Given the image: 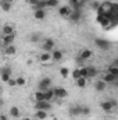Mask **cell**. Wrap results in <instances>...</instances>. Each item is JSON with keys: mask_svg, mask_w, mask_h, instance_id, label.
Masks as SVG:
<instances>
[{"mask_svg": "<svg viewBox=\"0 0 118 120\" xmlns=\"http://www.w3.org/2000/svg\"><path fill=\"white\" fill-rule=\"evenodd\" d=\"M76 85H78L79 88H85V87H86V78L79 77V78L76 80Z\"/></svg>", "mask_w": 118, "mask_h": 120, "instance_id": "obj_28", "label": "cell"}, {"mask_svg": "<svg viewBox=\"0 0 118 120\" xmlns=\"http://www.w3.org/2000/svg\"><path fill=\"white\" fill-rule=\"evenodd\" d=\"M11 78V68L10 67H6L1 70V81L7 84V81Z\"/></svg>", "mask_w": 118, "mask_h": 120, "instance_id": "obj_7", "label": "cell"}, {"mask_svg": "<svg viewBox=\"0 0 118 120\" xmlns=\"http://www.w3.org/2000/svg\"><path fill=\"white\" fill-rule=\"evenodd\" d=\"M85 68H86L88 77H94V75L97 74V68H96V67H93V66H88V67H85Z\"/></svg>", "mask_w": 118, "mask_h": 120, "instance_id": "obj_23", "label": "cell"}, {"mask_svg": "<svg viewBox=\"0 0 118 120\" xmlns=\"http://www.w3.org/2000/svg\"><path fill=\"white\" fill-rule=\"evenodd\" d=\"M33 17H35V20H43L46 17V11L45 10H35Z\"/></svg>", "mask_w": 118, "mask_h": 120, "instance_id": "obj_21", "label": "cell"}, {"mask_svg": "<svg viewBox=\"0 0 118 120\" xmlns=\"http://www.w3.org/2000/svg\"><path fill=\"white\" fill-rule=\"evenodd\" d=\"M35 101H36V102H39V101H45V94H43L42 91H38V92L35 94Z\"/></svg>", "mask_w": 118, "mask_h": 120, "instance_id": "obj_31", "label": "cell"}, {"mask_svg": "<svg viewBox=\"0 0 118 120\" xmlns=\"http://www.w3.org/2000/svg\"><path fill=\"white\" fill-rule=\"evenodd\" d=\"M94 45H96L99 49H101V50H107V49L110 48V42L106 41V39H100V38L94 39Z\"/></svg>", "mask_w": 118, "mask_h": 120, "instance_id": "obj_3", "label": "cell"}, {"mask_svg": "<svg viewBox=\"0 0 118 120\" xmlns=\"http://www.w3.org/2000/svg\"><path fill=\"white\" fill-rule=\"evenodd\" d=\"M35 109H36V110H49V109H52V105H50V102L39 101V102H36Z\"/></svg>", "mask_w": 118, "mask_h": 120, "instance_id": "obj_5", "label": "cell"}, {"mask_svg": "<svg viewBox=\"0 0 118 120\" xmlns=\"http://www.w3.org/2000/svg\"><path fill=\"white\" fill-rule=\"evenodd\" d=\"M59 0H46V7H57Z\"/></svg>", "mask_w": 118, "mask_h": 120, "instance_id": "obj_32", "label": "cell"}, {"mask_svg": "<svg viewBox=\"0 0 118 120\" xmlns=\"http://www.w3.org/2000/svg\"><path fill=\"white\" fill-rule=\"evenodd\" d=\"M10 116L14 117V119H18V117L21 116V112H20L18 106H11V108H10Z\"/></svg>", "mask_w": 118, "mask_h": 120, "instance_id": "obj_17", "label": "cell"}, {"mask_svg": "<svg viewBox=\"0 0 118 120\" xmlns=\"http://www.w3.org/2000/svg\"><path fill=\"white\" fill-rule=\"evenodd\" d=\"M60 74H61V77H68V74H69V68H67V67H61L60 68Z\"/></svg>", "mask_w": 118, "mask_h": 120, "instance_id": "obj_33", "label": "cell"}, {"mask_svg": "<svg viewBox=\"0 0 118 120\" xmlns=\"http://www.w3.org/2000/svg\"><path fill=\"white\" fill-rule=\"evenodd\" d=\"M54 46H56V43H54V41L52 39V38H46L45 41H43V45H42V49H43V52H52L53 49H54Z\"/></svg>", "mask_w": 118, "mask_h": 120, "instance_id": "obj_1", "label": "cell"}, {"mask_svg": "<svg viewBox=\"0 0 118 120\" xmlns=\"http://www.w3.org/2000/svg\"><path fill=\"white\" fill-rule=\"evenodd\" d=\"M3 35H11V34H14V28H13V25H8V24H6L1 31H0Z\"/></svg>", "mask_w": 118, "mask_h": 120, "instance_id": "obj_20", "label": "cell"}, {"mask_svg": "<svg viewBox=\"0 0 118 120\" xmlns=\"http://www.w3.org/2000/svg\"><path fill=\"white\" fill-rule=\"evenodd\" d=\"M118 77L115 75H113V74H110V73H106L104 75H103V81L106 82V84H111V82H115L117 81Z\"/></svg>", "mask_w": 118, "mask_h": 120, "instance_id": "obj_14", "label": "cell"}, {"mask_svg": "<svg viewBox=\"0 0 118 120\" xmlns=\"http://www.w3.org/2000/svg\"><path fill=\"white\" fill-rule=\"evenodd\" d=\"M33 8H35V10H45V8H46V0H39L38 4H36Z\"/></svg>", "mask_w": 118, "mask_h": 120, "instance_id": "obj_27", "label": "cell"}, {"mask_svg": "<svg viewBox=\"0 0 118 120\" xmlns=\"http://www.w3.org/2000/svg\"><path fill=\"white\" fill-rule=\"evenodd\" d=\"M99 6H100V3H93V6H92V8H94V10H97V8H99Z\"/></svg>", "mask_w": 118, "mask_h": 120, "instance_id": "obj_39", "label": "cell"}, {"mask_svg": "<svg viewBox=\"0 0 118 120\" xmlns=\"http://www.w3.org/2000/svg\"><path fill=\"white\" fill-rule=\"evenodd\" d=\"M6 1H7V3H10V4H13V3H14L15 0H6Z\"/></svg>", "mask_w": 118, "mask_h": 120, "instance_id": "obj_43", "label": "cell"}, {"mask_svg": "<svg viewBox=\"0 0 118 120\" xmlns=\"http://www.w3.org/2000/svg\"><path fill=\"white\" fill-rule=\"evenodd\" d=\"M14 39H15V34H11V35H3V38H1V41H3V45H4V46L13 45Z\"/></svg>", "mask_w": 118, "mask_h": 120, "instance_id": "obj_8", "label": "cell"}, {"mask_svg": "<svg viewBox=\"0 0 118 120\" xmlns=\"http://www.w3.org/2000/svg\"><path fill=\"white\" fill-rule=\"evenodd\" d=\"M97 22H99L103 28H108V27L111 25V21H110L108 18L103 17V15H97Z\"/></svg>", "mask_w": 118, "mask_h": 120, "instance_id": "obj_9", "label": "cell"}, {"mask_svg": "<svg viewBox=\"0 0 118 120\" xmlns=\"http://www.w3.org/2000/svg\"><path fill=\"white\" fill-rule=\"evenodd\" d=\"M22 120H32V119H31V117H24Z\"/></svg>", "mask_w": 118, "mask_h": 120, "instance_id": "obj_44", "label": "cell"}, {"mask_svg": "<svg viewBox=\"0 0 118 120\" xmlns=\"http://www.w3.org/2000/svg\"><path fill=\"white\" fill-rule=\"evenodd\" d=\"M100 106H101V109H103L104 112H111V110L114 109L110 101H104V102H101V103H100Z\"/></svg>", "mask_w": 118, "mask_h": 120, "instance_id": "obj_18", "label": "cell"}, {"mask_svg": "<svg viewBox=\"0 0 118 120\" xmlns=\"http://www.w3.org/2000/svg\"><path fill=\"white\" fill-rule=\"evenodd\" d=\"M15 84H17L18 87H24V85L27 84V80H25L24 77H17V78H15Z\"/></svg>", "mask_w": 118, "mask_h": 120, "instance_id": "obj_29", "label": "cell"}, {"mask_svg": "<svg viewBox=\"0 0 118 120\" xmlns=\"http://www.w3.org/2000/svg\"><path fill=\"white\" fill-rule=\"evenodd\" d=\"M35 117L39 119V120H45L46 117H47V113H46V110H36Z\"/></svg>", "mask_w": 118, "mask_h": 120, "instance_id": "obj_24", "label": "cell"}, {"mask_svg": "<svg viewBox=\"0 0 118 120\" xmlns=\"http://www.w3.org/2000/svg\"><path fill=\"white\" fill-rule=\"evenodd\" d=\"M38 1H39V0H28V3H29L32 7H35V6L38 4Z\"/></svg>", "mask_w": 118, "mask_h": 120, "instance_id": "obj_37", "label": "cell"}, {"mask_svg": "<svg viewBox=\"0 0 118 120\" xmlns=\"http://www.w3.org/2000/svg\"><path fill=\"white\" fill-rule=\"evenodd\" d=\"M0 7H1V10H3V11H10V10H11V4H10V3H7L6 0H1Z\"/></svg>", "mask_w": 118, "mask_h": 120, "instance_id": "obj_26", "label": "cell"}, {"mask_svg": "<svg viewBox=\"0 0 118 120\" xmlns=\"http://www.w3.org/2000/svg\"><path fill=\"white\" fill-rule=\"evenodd\" d=\"M68 18H69L72 22H78V21L82 18V11H81V10H71V14L68 15Z\"/></svg>", "mask_w": 118, "mask_h": 120, "instance_id": "obj_4", "label": "cell"}, {"mask_svg": "<svg viewBox=\"0 0 118 120\" xmlns=\"http://www.w3.org/2000/svg\"><path fill=\"white\" fill-rule=\"evenodd\" d=\"M4 53L7 56H14L17 53V48L14 45H8V46H4Z\"/></svg>", "mask_w": 118, "mask_h": 120, "instance_id": "obj_15", "label": "cell"}, {"mask_svg": "<svg viewBox=\"0 0 118 120\" xmlns=\"http://www.w3.org/2000/svg\"><path fill=\"white\" fill-rule=\"evenodd\" d=\"M3 105H4V101H3V99L0 98V106H3Z\"/></svg>", "mask_w": 118, "mask_h": 120, "instance_id": "obj_42", "label": "cell"}, {"mask_svg": "<svg viewBox=\"0 0 118 120\" xmlns=\"http://www.w3.org/2000/svg\"><path fill=\"white\" fill-rule=\"evenodd\" d=\"M71 1V4H76V3H79V1H82V0H69Z\"/></svg>", "mask_w": 118, "mask_h": 120, "instance_id": "obj_41", "label": "cell"}, {"mask_svg": "<svg viewBox=\"0 0 118 120\" xmlns=\"http://www.w3.org/2000/svg\"><path fill=\"white\" fill-rule=\"evenodd\" d=\"M106 88H107V84H106L103 80H99V81L94 82V90L97 91V92H103Z\"/></svg>", "mask_w": 118, "mask_h": 120, "instance_id": "obj_13", "label": "cell"}, {"mask_svg": "<svg viewBox=\"0 0 118 120\" xmlns=\"http://www.w3.org/2000/svg\"><path fill=\"white\" fill-rule=\"evenodd\" d=\"M92 55H93V53H92V50H89V49H83V50L81 52L79 59L82 60V61H83V60H88V59H90V57H92Z\"/></svg>", "mask_w": 118, "mask_h": 120, "instance_id": "obj_19", "label": "cell"}, {"mask_svg": "<svg viewBox=\"0 0 118 120\" xmlns=\"http://www.w3.org/2000/svg\"><path fill=\"white\" fill-rule=\"evenodd\" d=\"M39 60H40L42 63H47V61L52 60V55H50L49 52H43V53L39 56Z\"/></svg>", "mask_w": 118, "mask_h": 120, "instance_id": "obj_22", "label": "cell"}, {"mask_svg": "<svg viewBox=\"0 0 118 120\" xmlns=\"http://www.w3.org/2000/svg\"><path fill=\"white\" fill-rule=\"evenodd\" d=\"M110 102H111V105H113V108H115V106H117V101H114V99H111Z\"/></svg>", "mask_w": 118, "mask_h": 120, "instance_id": "obj_40", "label": "cell"}, {"mask_svg": "<svg viewBox=\"0 0 118 120\" xmlns=\"http://www.w3.org/2000/svg\"><path fill=\"white\" fill-rule=\"evenodd\" d=\"M0 120H8V117H7V115L1 113V115H0Z\"/></svg>", "mask_w": 118, "mask_h": 120, "instance_id": "obj_38", "label": "cell"}, {"mask_svg": "<svg viewBox=\"0 0 118 120\" xmlns=\"http://www.w3.org/2000/svg\"><path fill=\"white\" fill-rule=\"evenodd\" d=\"M71 74H72V77H74V80H78V78L81 77V74H79V68H75L74 71H71Z\"/></svg>", "mask_w": 118, "mask_h": 120, "instance_id": "obj_34", "label": "cell"}, {"mask_svg": "<svg viewBox=\"0 0 118 120\" xmlns=\"http://www.w3.org/2000/svg\"><path fill=\"white\" fill-rule=\"evenodd\" d=\"M45 101L46 102H52L56 96H54V91H53V88H49V90H46L45 92Z\"/></svg>", "mask_w": 118, "mask_h": 120, "instance_id": "obj_12", "label": "cell"}, {"mask_svg": "<svg viewBox=\"0 0 118 120\" xmlns=\"http://www.w3.org/2000/svg\"><path fill=\"white\" fill-rule=\"evenodd\" d=\"M54 91V96L56 98H60V99H62V98H67V95H68V92L65 88H62V87H57V88H53Z\"/></svg>", "mask_w": 118, "mask_h": 120, "instance_id": "obj_6", "label": "cell"}, {"mask_svg": "<svg viewBox=\"0 0 118 120\" xmlns=\"http://www.w3.org/2000/svg\"><path fill=\"white\" fill-rule=\"evenodd\" d=\"M7 85H8V87H15V85H17V84H15V80H14V78H10V80L7 81Z\"/></svg>", "mask_w": 118, "mask_h": 120, "instance_id": "obj_36", "label": "cell"}, {"mask_svg": "<svg viewBox=\"0 0 118 120\" xmlns=\"http://www.w3.org/2000/svg\"><path fill=\"white\" fill-rule=\"evenodd\" d=\"M90 115V108L89 106H81V116H89Z\"/></svg>", "mask_w": 118, "mask_h": 120, "instance_id": "obj_30", "label": "cell"}, {"mask_svg": "<svg viewBox=\"0 0 118 120\" xmlns=\"http://www.w3.org/2000/svg\"><path fill=\"white\" fill-rule=\"evenodd\" d=\"M68 112H69V116H72V117L81 116V106H79V105H74V106L69 108Z\"/></svg>", "mask_w": 118, "mask_h": 120, "instance_id": "obj_10", "label": "cell"}, {"mask_svg": "<svg viewBox=\"0 0 118 120\" xmlns=\"http://www.w3.org/2000/svg\"><path fill=\"white\" fill-rule=\"evenodd\" d=\"M59 14L61 17H68V15L71 14V8H69L68 6H62V7L59 8Z\"/></svg>", "mask_w": 118, "mask_h": 120, "instance_id": "obj_16", "label": "cell"}, {"mask_svg": "<svg viewBox=\"0 0 118 120\" xmlns=\"http://www.w3.org/2000/svg\"><path fill=\"white\" fill-rule=\"evenodd\" d=\"M50 85H52V80L49 78V77H45V78H42L40 81H39V91H42V92H45L46 90H49L50 88Z\"/></svg>", "mask_w": 118, "mask_h": 120, "instance_id": "obj_2", "label": "cell"}, {"mask_svg": "<svg viewBox=\"0 0 118 120\" xmlns=\"http://www.w3.org/2000/svg\"><path fill=\"white\" fill-rule=\"evenodd\" d=\"M79 74H81V77H83V78H88V73H86V68H85V67L79 68Z\"/></svg>", "mask_w": 118, "mask_h": 120, "instance_id": "obj_35", "label": "cell"}, {"mask_svg": "<svg viewBox=\"0 0 118 120\" xmlns=\"http://www.w3.org/2000/svg\"><path fill=\"white\" fill-rule=\"evenodd\" d=\"M107 73H110V74H113V75L118 77V66H117V64H113V66H110V67L107 68Z\"/></svg>", "mask_w": 118, "mask_h": 120, "instance_id": "obj_25", "label": "cell"}, {"mask_svg": "<svg viewBox=\"0 0 118 120\" xmlns=\"http://www.w3.org/2000/svg\"><path fill=\"white\" fill-rule=\"evenodd\" d=\"M50 55H52V60H53V61H60V60H62V52L59 50V49H53Z\"/></svg>", "mask_w": 118, "mask_h": 120, "instance_id": "obj_11", "label": "cell"}]
</instances>
